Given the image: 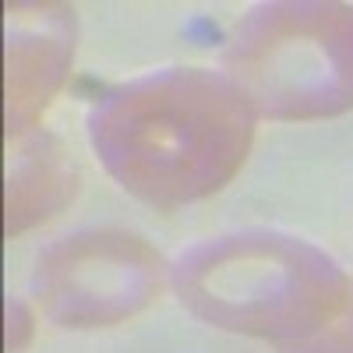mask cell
<instances>
[{
  "label": "cell",
  "instance_id": "3",
  "mask_svg": "<svg viewBox=\"0 0 353 353\" xmlns=\"http://www.w3.org/2000/svg\"><path fill=\"white\" fill-rule=\"evenodd\" d=\"M226 78L254 117L321 121L353 110V4L272 0L226 43Z\"/></svg>",
  "mask_w": 353,
  "mask_h": 353
},
{
  "label": "cell",
  "instance_id": "5",
  "mask_svg": "<svg viewBox=\"0 0 353 353\" xmlns=\"http://www.w3.org/2000/svg\"><path fill=\"white\" fill-rule=\"evenodd\" d=\"M4 134L14 141L36 128L39 113L61 92L74 61L71 4H8L4 8Z\"/></svg>",
  "mask_w": 353,
  "mask_h": 353
},
{
  "label": "cell",
  "instance_id": "1",
  "mask_svg": "<svg viewBox=\"0 0 353 353\" xmlns=\"http://www.w3.org/2000/svg\"><path fill=\"white\" fill-rule=\"evenodd\" d=\"M88 141L131 198L173 212L223 191L248 159L254 110L226 74L166 68L110 88Z\"/></svg>",
  "mask_w": 353,
  "mask_h": 353
},
{
  "label": "cell",
  "instance_id": "2",
  "mask_svg": "<svg viewBox=\"0 0 353 353\" xmlns=\"http://www.w3.org/2000/svg\"><path fill=\"white\" fill-rule=\"evenodd\" d=\"M173 290L205 325L233 336L304 343L336 318L350 279L321 248L283 230H233L173 265Z\"/></svg>",
  "mask_w": 353,
  "mask_h": 353
},
{
  "label": "cell",
  "instance_id": "6",
  "mask_svg": "<svg viewBox=\"0 0 353 353\" xmlns=\"http://www.w3.org/2000/svg\"><path fill=\"white\" fill-rule=\"evenodd\" d=\"M18 145L8 156L4 184V237L14 241L32 226L64 212L78 194V163L64 141L50 131H28L14 138Z\"/></svg>",
  "mask_w": 353,
  "mask_h": 353
},
{
  "label": "cell",
  "instance_id": "8",
  "mask_svg": "<svg viewBox=\"0 0 353 353\" xmlns=\"http://www.w3.org/2000/svg\"><path fill=\"white\" fill-rule=\"evenodd\" d=\"M32 311H28L21 301H8V336H4V346H8V353H21L25 346H28V339H32V332H36V325H32Z\"/></svg>",
  "mask_w": 353,
  "mask_h": 353
},
{
  "label": "cell",
  "instance_id": "4",
  "mask_svg": "<svg viewBox=\"0 0 353 353\" xmlns=\"http://www.w3.org/2000/svg\"><path fill=\"white\" fill-rule=\"evenodd\" d=\"M166 283L159 251L131 230H78L50 244L32 272L39 311L61 329H110L141 314Z\"/></svg>",
  "mask_w": 353,
  "mask_h": 353
},
{
  "label": "cell",
  "instance_id": "7",
  "mask_svg": "<svg viewBox=\"0 0 353 353\" xmlns=\"http://www.w3.org/2000/svg\"><path fill=\"white\" fill-rule=\"evenodd\" d=\"M279 353H353V283L346 290V301L336 311V318L329 321L321 332H314L304 343H290L279 346Z\"/></svg>",
  "mask_w": 353,
  "mask_h": 353
}]
</instances>
